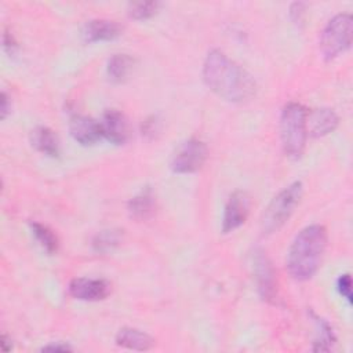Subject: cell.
I'll list each match as a JSON object with an SVG mask.
<instances>
[{
    "instance_id": "277c9868",
    "label": "cell",
    "mask_w": 353,
    "mask_h": 353,
    "mask_svg": "<svg viewBox=\"0 0 353 353\" xmlns=\"http://www.w3.org/2000/svg\"><path fill=\"white\" fill-rule=\"evenodd\" d=\"M303 193V186L299 181L292 182L284 188L268 205L262 215V230L263 233H273L279 230L291 216L295 207L298 205Z\"/></svg>"
},
{
    "instance_id": "d4e9b609",
    "label": "cell",
    "mask_w": 353,
    "mask_h": 353,
    "mask_svg": "<svg viewBox=\"0 0 353 353\" xmlns=\"http://www.w3.org/2000/svg\"><path fill=\"white\" fill-rule=\"evenodd\" d=\"M41 350H46V352H70L72 347L66 343H62V342H57V343H51V345H47V346H43Z\"/></svg>"
},
{
    "instance_id": "5b68a950",
    "label": "cell",
    "mask_w": 353,
    "mask_h": 353,
    "mask_svg": "<svg viewBox=\"0 0 353 353\" xmlns=\"http://www.w3.org/2000/svg\"><path fill=\"white\" fill-rule=\"evenodd\" d=\"M353 21L350 14H338L328 21L320 39V48L325 59H334L350 48Z\"/></svg>"
},
{
    "instance_id": "4fadbf2b",
    "label": "cell",
    "mask_w": 353,
    "mask_h": 353,
    "mask_svg": "<svg viewBox=\"0 0 353 353\" xmlns=\"http://www.w3.org/2000/svg\"><path fill=\"white\" fill-rule=\"evenodd\" d=\"M123 32V26L110 19H91L83 29L85 41H109L117 39Z\"/></svg>"
},
{
    "instance_id": "3957f363",
    "label": "cell",
    "mask_w": 353,
    "mask_h": 353,
    "mask_svg": "<svg viewBox=\"0 0 353 353\" xmlns=\"http://www.w3.org/2000/svg\"><path fill=\"white\" fill-rule=\"evenodd\" d=\"M307 110L298 102L287 103L280 116V138L285 156L296 160L303 154L307 138Z\"/></svg>"
},
{
    "instance_id": "9a60e30c",
    "label": "cell",
    "mask_w": 353,
    "mask_h": 353,
    "mask_svg": "<svg viewBox=\"0 0 353 353\" xmlns=\"http://www.w3.org/2000/svg\"><path fill=\"white\" fill-rule=\"evenodd\" d=\"M32 146H34L43 154L57 157L59 154V139L57 134L44 125L36 127L30 134Z\"/></svg>"
},
{
    "instance_id": "7c38bea8",
    "label": "cell",
    "mask_w": 353,
    "mask_h": 353,
    "mask_svg": "<svg viewBox=\"0 0 353 353\" xmlns=\"http://www.w3.org/2000/svg\"><path fill=\"white\" fill-rule=\"evenodd\" d=\"M338 123H339V119L332 109H327V108L314 109L312 113H307V119H306L307 135L314 138L324 137L332 132L338 127Z\"/></svg>"
},
{
    "instance_id": "7402d4cb",
    "label": "cell",
    "mask_w": 353,
    "mask_h": 353,
    "mask_svg": "<svg viewBox=\"0 0 353 353\" xmlns=\"http://www.w3.org/2000/svg\"><path fill=\"white\" fill-rule=\"evenodd\" d=\"M336 287L339 294L350 303L352 302V279L350 274H341V277L336 281Z\"/></svg>"
},
{
    "instance_id": "7a4b0ae2",
    "label": "cell",
    "mask_w": 353,
    "mask_h": 353,
    "mask_svg": "<svg viewBox=\"0 0 353 353\" xmlns=\"http://www.w3.org/2000/svg\"><path fill=\"white\" fill-rule=\"evenodd\" d=\"M327 245V230L321 225L303 228L287 254V269L298 281L309 280L317 272Z\"/></svg>"
},
{
    "instance_id": "ffe728a7",
    "label": "cell",
    "mask_w": 353,
    "mask_h": 353,
    "mask_svg": "<svg viewBox=\"0 0 353 353\" xmlns=\"http://www.w3.org/2000/svg\"><path fill=\"white\" fill-rule=\"evenodd\" d=\"M121 234L119 230H102L92 240V247L98 252L112 251L120 243Z\"/></svg>"
},
{
    "instance_id": "9c48e42d",
    "label": "cell",
    "mask_w": 353,
    "mask_h": 353,
    "mask_svg": "<svg viewBox=\"0 0 353 353\" xmlns=\"http://www.w3.org/2000/svg\"><path fill=\"white\" fill-rule=\"evenodd\" d=\"M99 125L102 137L114 145H123L130 138L128 120L121 112L116 109H108L102 114Z\"/></svg>"
},
{
    "instance_id": "603a6c76",
    "label": "cell",
    "mask_w": 353,
    "mask_h": 353,
    "mask_svg": "<svg viewBox=\"0 0 353 353\" xmlns=\"http://www.w3.org/2000/svg\"><path fill=\"white\" fill-rule=\"evenodd\" d=\"M291 18L295 23H302L303 21V14H305V4L303 3H294L291 6Z\"/></svg>"
},
{
    "instance_id": "4316f807",
    "label": "cell",
    "mask_w": 353,
    "mask_h": 353,
    "mask_svg": "<svg viewBox=\"0 0 353 353\" xmlns=\"http://www.w3.org/2000/svg\"><path fill=\"white\" fill-rule=\"evenodd\" d=\"M8 342H10L8 336H7L6 334H3V336H1V347H3V350H4V352L11 350V345L8 346Z\"/></svg>"
},
{
    "instance_id": "484cf974",
    "label": "cell",
    "mask_w": 353,
    "mask_h": 353,
    "mask_svg": "<svg viewBox=\"0 0 353 353\" xmlns=\"http://www.w3.org/2000/svg\"><path fill=\"white\" fill-rule=\"evenodd\" d=\"M4 48L8 51V54H14V50L17 48V43L14 37L10 36L8 33L4 34Z\"/></svg>"
},
{
    "instance_id": "52a82bcc",
    "label": "cell",
    "mask_w": 353,
    "mask_h": 353,
    "mask_svg": "<svg viewBox=\"0 0 353 353\" xmlns=\"http://www.w3.org/2000/svg\"><path fill=\"white\" fill-rule=\"evenodd\" d=\"M69 294L79 301H102L105 299L110 291V283L103 279H88V277H77L69 283Z\"/></svg>"
},
{
    "instance_id": "8fae6325",
    "label": "cell",
    "mask_w": 353,
    "mask_h": 353,
    "mask_svg": "<svg viewBox=\"0 0 353 353\" xmlns=\"http://www.w3.org/2000/svg\"><path fill=\"white\" fill-rule=\"evenodd\" d=\"M69 131L72 138L84 146L94 145L102 138L99 123L83 114H74L70 117Z\"/></svg>"
},
{
    "instance_id": "ac0fdd59",
    "label": "cell",
    "mask_w": 353,
    "mask_h": 353,
    "mask_svg": "<svg viewBox=\"0 0 353 353\" xmlns=\"http://www.w3.org/2000/svg\"><path fill=\"white\" fill-rule=\"evenodd\" d=\"M314 321L316 327V338L313 342V350L314 352H328L332 349V345L335 343V335L331 328V325L321 317L316 316L314 313H310Z\"/></svg>"
},
{
    "instance_id": "8992f818",
    "label": "cell",
    "mask_w": 353,
    "mask_h": 353,
    "mask_svg": "<svg viewBox=\"0 0 353 353\" xmlns=\"http://www.w3.org/2000/svg\"><path fill=\"white\" fill-rule=\"evenodd\" d=\"M207 146L199 139H188L174 152L170 167L174 172L189 174L200 170L207 160Z\"/></svg>"
},
{
    "instance_id": "6da1fadb",
    "label": "cell",
    "mask_w": 353,
    "mask_h": 353,
    "mask_svg": "<svg viewBox=\"0 0 353 353\" xmlns=\"http://www.w3.org/2000/svg\"><path fill=\"white\" fill-rule=\"evenodd\" d=\"M203 79L212 92L229 102H245L256 91L252 76L219 50H211L207 54Z\"/></svg>"
},
{
    "instance_id": "2e32d148",
    "label": "cell",
    "mask_w": 353,
    "mask_h": 353,
    "mask_svg": "<svg viewBox=\"0 0 353 353\" xmlns=\"http://www.w3.org/2000/svg\"><path fill=\"white\" fill-rule=\"evenodd\" d=\"M154 211V196L150 188H145L128 201V214L135 221H146Z\"/></svg>"
},
{
    "instance_id": "cb8c5ba5",
    "label": "cell",
    "mask_w": 353,
    "mask_h": 353,
    "mask_svg": "<svg viewBox=\"0 0 353 353\" xmlns=\"http://www.w3.org/2000/svg\"><path fill=\"white\" fill-rule=\"evenodd\" d=\"M0 113H1V119L4 120L7 117V114L11 112V99L8 98V95L6 92H1V108H0Z\"/></svg>"
},
{
    "instance_id": "44dd1931",
    "label": "cell",
    "mask_w": 353,
    "mask_h": 353,
    "mask_svg": "<svg viewBox=\"0 0 353 353\" xmlns=\"http://www.w3.org/2000/svg\"><path fill=\"white\" fill-rule=\"evenodd\" d=\"M160 8L159 1H141V3H131L128 6V15L134 19L142 21L153 17Z\"/></svg>"
},
{
    "instance_id": "ba28073f",
    "label": "cell",
    "mask_w": 353,
    "mask_h": 353,
    "mask_svg": "<svg viewBox=\"0 0 353 353\" xmlns=\"http://www.w3.org/2000/svg\"><path fill=\"white\" fill-rule=\"evenodd\" d=\"M250 212V197L245 192L237 190L230 194L222 218V232L230 233L240 228Z\"/></svg>"
},
{
    "instance_id": "d6986e66",
    "label": "cell",
    "mask_w": 353,
    "mask_h": 353,
    "mask_svg": "<svg viewBox=\"0 0 353 353\" xmlns=\"http://www.w3.org/2000/svg\"><path fill=\"white\" fill-rule=\"evenodd\" d=\"M30 230L39 244L48 252V254H55L58 251V239L54 234L51 229H48L46 225L39 223V222H30Z\"/></svg>"
},
{
    "instance_id": "5bb4252c",
    "label": "cell",
    "mask_w": 353,
    "mask_h": 353,
    "mask_svg": "<svg viewBox=\"0 0 353 353\" xmlns=\"http://www.w3.org/2000/svg\"><path fill=\"white\" fill-rule=\"evenodd\" d=\"M116 343L121 347L125 349H131V350H149L154 346V339L137 328H131V327H124L121 330H119L117 335H116Z\"/></svg>"
},
{
    "instance_id": "e0dca14e",
    "label": "cell",
    "mask_w": 353,
    "mask_h": 353,
    "mask_svg": "<svg viewBox=\"0 0 353 353\" xmlns=\"http://www.w3.org/2000/svg\"><path fill=\"white\" fill-rule=\"evenodd\" d=\"M134 65V59L127 54H114L109 61L106 66L108 77L112 83H123Z\"/></svg>"
},
{
    "instance_id": "30bf717a",
    "label": "cell",
    "mask_w": 353,
    "mask_h": 353,
    "mask_svg": "<svg viewBox=\"0 0 353 353\" xmlns=\"http://www.w3.org/2000/svg\"><path fill=\"white\" fill-rule=\"evenodd\" d=\"M254 272L258 283V290L262 299L268 302H273L276 298V283H274V272L263 251H255L254 254Z\"/></svg>"
}]
</instances>
